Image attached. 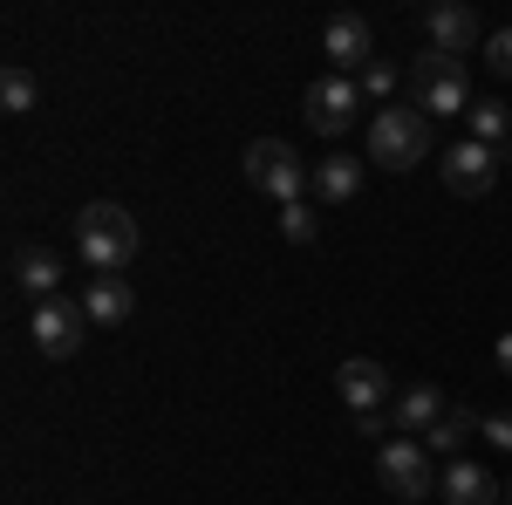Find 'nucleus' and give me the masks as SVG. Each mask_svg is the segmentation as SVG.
Returning <instances> with one entry per match:
<instances>
[{"mask_svg":"<svg viewBox=\"0 0 512 505\" xmlns=\"http://www.w3.org/2000/svg\"><path fill=\"white\" fill-rule=\"evenodd\" d=\"M14 287H21V294H28V301H55V287H62V260H55V253H35V246H28V253H21V260H14Z\"/></svg>","mask_w":512,"mask_h":505,"instance_id":"15","label":"nucleus"},{"mask_svg":"<svg viewBox=\"0 0 512 505\" xmlns=\"http://www.w3.org/2000/svg\"><path fill=\"white\" fill-rule=\"evenodd\" d=\"M465 123H472V144H492V151H512V110L499 103V96H478L472 110H465Z\"/></svg>","mask_w":512,"mask_h":505,"instance_id":"17","label":"nucleus"},{"mask_svg":"<svg viewBox=\"0 0 512 505\" xmlns=\"http://www.w3.org/2000/svg\"><path fill=\"white\" fill-rule=\"evenodd\" d=\"M35 103H41V82H35V69H21V62H14V69L0 76V110H7V117H28Z\"/></svg>","mask_w":512,"mask_h":505,"instance_id":"19","label":"nucleus"},{"mask_svg":"<svg viewBox=\"0 0 512 505\" xmlns=\"http://www.w3.org/2000/svg\"><path fill=\"white\" fill-rule=\"evenodd\" d=\"M355 110H362L355 76H321V82H308V123H315L321 137H342V130L355 123Z\"/></svg>","mask_w":512,"mask_h":505,"instance_id":"10","label":"nucleus"},{"mask_svg":"<svg viewBox=\"0 0 512 505\" xmlns=\"http://www.w3.org/2000/svg\"><path fill=\"white\" fill-rule=\"evenodd\" d=\"M280 233L294 239V246H315V205L301 198V205H280Z\"/></svg>","mask_w":512,"mask_h":505,"instance_id":"20","label":"nucleus"},{"mask_svg":"<svg viewBox=\"0 0 512 505\" xmlns=\"http://www.w3.org/2000/svg\"><path fill=\"white\" fill-rule=\"evenodd\" d=\"M28 335H35V349L48 355V362H69V355L82 349V335H89V314H82V301H41L35 321H28Z\"/></svg>","mask_w":512,"mask_h":505,"instance_id":"6","label":"nucleus"},{"mask_svg":"<svg viewBox=\"0 0 512 505\" xmlns=\"http://www.w3.org/2000/svg\"><path fill=\"white\" fill-rule=\"evenodd\" d=\"M335 389H342L349 417H383V403H390V369L369 362V355H349V362L335 369Z\"/></svg>","mask_w":512,"mask_h":505,"instance_id":"9","label":"nucleus"},{"mask_svg":"<svg viewBox=\"0 0 512 505\" xmlns=\"http://www.w3.org/2000/svg\"><path fill=\"white\" fill-rule=\"evenodd\" d=\"M390 424H396V437H431V430L444 424V389L437 383H410L403 396H396Z\"/></svg>","mask_w":512,"mask_h":505,"instance_id":"14","label":"nucleus"},{"mask_svg":"<svg viewBox=\"0 0 512 505\" xmlns=\"http://www.w3.org/2000/svg\"><path fill=\"white\" fill-rule=\"evenodd\" d=\"M376 478H383V492H396V499L437 492V465H431V451H424L417 437H383V444H376Z\"/></svg>","mask_w":512,"mask_h":505,"instance_id":"5","label":"nucleus"},{"mask_svg":"<svg viewBox=\"0 0 512 505\" xmlns=\"http://www.w3.org/2000/svg\"><path fill=\"white\" fill-rule=\"evenodd\" d=\"M472 437H478V410H444V424H437L431 437H424V451H431V458H451V465H458Z\"/></svg>","mask_w":512,"mask_h":505,"instance_id":"18","label":"nucleus"},{"mask_svg":"<svg viewBox=\"0 0 512 505\" xmlns=\"http://www.w3.org/2000/svg\"><path fill=\"white\" fill-rule=\"evenodd\" d=\"M492 362H499V376H512V328L499 335V349H492Z\"/></svg>","mask_w":512,"mask_h":505,"instance_id":"24","label":"nucleus"},{"mask_svg":"<svg viewBox=\"0 0 512 505\" xmlns=\"http://www.w3.org/2000/svg\"><path fill=\"white\" fill-rule=\"evenodd\" d=\"M478 437L499 444V451H512V410H485V417H478Z\"/></svg>","mask_w":512,"mask_h":505,"instance_id":"22","label":"nucleus"},{"mask_svg":"<svg viewBox=\"0 0 512 505\" xmlns=\"http://www.w3.org/2000/svg\"><path fill=\"white\" fill-rule=\"evenodd\" d=\"M424 151H431V117L424 110H376L369 117V157L383 171H410V164H424Z\"/></svg>","mask_w":512,"mask_h":505,"instance_id":"3","label":"nucleus"},{"mask_svg":"<svg viewBox=\"0 0 512 505\" xmlns=\"http://www.w3.org/2000/svg\"><path fill=\"white\" fill-rule=\"evenodd\" d=\"M362 192V157H321L315 164V198L321 205H349Z\"/></svg>","mask_w":512,"mask_h":505,"instance_id":"16","label":"nucleus"},{"mask_svg":"<svg viewBox=\"0 0 512 505\" xmlns=\"http://www.w3.org/2000/svg\"><path fill=\"white\" fill-rule=\"evenodd\" d=\"M246 185L280 198V205H301V198L315 192V164H301V151L280 144V137H253L246 144Z\"/></svg>","mask_w":512,"mask_h":505,"instance_id":"2","label":"nucleus"},{"mask_svg":"<svg viewBox=\"0 0 512 505\" xmlns=\"http://www.w3.org/2000/svg\"><path fill=\"white\" fill-rule=\"evenodd\" d=\"M485 69H492V76H512V28L485 35Z\"/></svg>","mask_w":512,"mask_h":505,"instance_id":"23","label":"nucleus"},{"mask_svg":"<svg viewBox=\"0 0 512 505\" xmlns=\"http://www.w3.org/2000/svg\"><path fill=\"white\" fill-rule=\"evenodd\" d=\"M437 499L444 505H506V485H499L485 465L458 458V465H444V478H437Z\"/></svg>","mask_w":512,"mask_h":505,"instance_id":"13","label":"nucleus"},{"mask_svg":"<svg viewBox=\"0 0 512 505\" xmlns=\"http://www.w3.org/2000/svg\"><path fill=\"white\" fill-rule=\"evenodd\" d=\"M355 89H362V96H376V103H383V96H390V89H396V69H390V62H369V69H362V76H355Z\"/></svg>","mask_w":512,"mask_h":505,"instance_id":"21","label":"nucleus"},{"mask_svg":"<svg viewBox=\"0 0 512 505\" xmlns=\"http://www.w3.org/2000/svg\"><path fill=\"white\" fill-rule=\"evenodd\" d=\"M417 110L424 117H465L472 110V76L458 55H417Z\"/></svg>","mask_w":512,"mask_h":505,"instance_id":"4","label":"nucleus"},{"mask_svg":"<svg viewBox=\"0 0 512 505\" xmlns=\"http://www.w3.org/2000/svg\"><path fill=\"white\" fill-rule=\"evenodd\" d=\"M76 253L89 260L96 273H123L137 260V219L123 212L117 198H96L76 212Z\"/></svg>","mask_w":512,"mask_h":505,"instance_id":"1","label":"nucleus"},{"mask_svg":"<svg viewBox=\"0 0 512 505\" xmlns=\"http://www.w3.org/2000/svg\"><path fill=\"white\" fill-rule=\"evenodd\" d=\"M506 505H512V485H506Z\"/></svg>","mask_w":512,"mask_h":505,"instance_id":"25","label":"nucleus"},{"mask_svg":"<svg viewBox=\"0 0 512 505\" xmlns=\"http://www.w3.org/2000/svg\"><path fill=\"white\" fill-rule=\"evenodd\" d=\"M321 55L335 62V76H362V69L376 62V35H369V21H362V14H328V28H321Z\"/></svg>","mask_w":512,"mask_h":505,"instance_id":"8","label":"nucleus"},{"mask_svg":"<svg viewBox=\"0 0 512 505\" xmlns=\"http://www.w3.org/2000/svg\"><path fill=\"white\" fill-rule=\"evenodd\" d=\"M82 314H89V328H123V321L137 314V287H130L123 273H96V280L82 287Z\"/></svg>","mask_w":512,"mask_h":505,"instance_id":"12","label":"nucleus"},{"mask_svg":"<svg viewBox=\"0 0 512 505\" xmlns=\"http://www.w3.org/2000/svg\"><path fill=\"white\" fill-rule=\"evenodd\" d=\"M492 185H499V151L492 144H472L465 137V144L444 151V192L451 198H485Z\"/></svg>","mask_w":512,"mask_h":505,"instance_id":"7","label":"nucleus"},{"mask_svg":"<svg viewBox=\"0 0 512 505\" xmlns=\"http://www.w3.org/2000/svg\"><path fill=\"white\" fill-rule=\"evenodd\" d=\"M424 35H431L437 55H472L478 48V14L472 7H458V0H437V7H424Z\"/></svg>","mask_w":512,"mask_h":505,"instance_id":"11","label":"nucleus"}]
</instances>
